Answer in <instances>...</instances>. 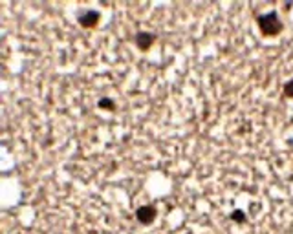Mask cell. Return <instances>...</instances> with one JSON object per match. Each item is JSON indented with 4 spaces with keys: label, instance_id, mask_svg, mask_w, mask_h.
I'll return each instance as SVG.
<instances>
[{
    "label": "cell",
    "instance_id": "6da1fadb",
    "mask_svg": "<svg viewBox=\"0 0 293 234\" xmlns=\"http://www.w3.org/2000/svg\"><path fill=\"white\" fill-rule=\"evenodd\" d=\"M257 26H259L260 33L264 37H277V35L282 33V29H284V24H282L281 17H279V13L273 9V11L268 13H262L257 17Z\"/></svg>",
    "mask_w": 293,
    "mask_h": 234
},
{
    "label": "cell",
    "instance_id": "7a4b0ae2",
    "mask_svg": "<svg viewBox=\"0 0 293 234\" xmlns=\"http://www.w3.org/2000/svg\"><path fill=\"white\" fill-rule=\"evenodd\" d=\"M134 214H136L138 223H141V225H151V223H154L156 216H158V209H156L154 205H141V207L136 209Z\"/></svg>",
    "mask_w": 293,
    "mask_h": 234
},
{
    "label": "cell",
    "instance_id": "3957f363",
    "mask_svg": "<svg viewBox=\"0 0 293 234\" xmlns=\"http://www.w3.org/2000/svg\"><path fill=\"white\" fill-rule=\"evenodd\" d=\"M101 21V13L96 9H86V11H81L77 15V22H79L81 28L84 29H94Z\"/></svg>",
    "mask_w": 293,
    "mask_h": 234
},
{
    "label": "cell",
    "instance_id": "277c9868",
    "mask_svg": "<svg viewBox=\"0 0 293 234\" xmlns=\"http://www.w3.org/2000/svg\"><path fill=\"white\" fill-rule=\"evenodd\" d=\"M154 42H156V35L149 33V31H138L134 35V44L139 51H149Z\"/></svg>",
    "mask_w": 293,
    "mask_h": 234
},
{
    "label": "cell",
    "instance_id": "5b68a950",
    "mask_svg": "<svg viewBox=\"0 0 293 234\" xmlns=\"http://www.w3.org/2000/svg\"><path fill=\"white\" fill-rule=\"evenodd\" d=\"M97 106H99L101 110H105V112H116V103H114V99H110V97H101V99L97 101Z\"/></svg>",
    "mask_w": 293,
    "mask_h": 234
},
{
    "label": "cell",
    "instance_id": "8992f818",
    "mask_svg": "<svg viewBox=\"0 0 293 234\" xmlns=\"http://www.w3.org/2000/svg\"><path fill=\"white\" fill-rule=\"evenodd\" d=\"M229 218H231V220H233L234 223H239V225H242V223H246V212H244V210H240V209L233 210Z\"/></svg>",
    "mask_w": 293,
    "mask_h": 234
},
{
    "label": "cell",
    "instance_id": "52a82bcc",
    "mask_svg": "<svg viewBox=\"0 0 293 234\" xmlns=\"http://www.w3.org/2000/svg\"><path fill=\"white\" fill-rule=\"evenodd\" d=\"M282 93H284V97H288V99H293V79H289L288 83L284 84Z\"/></svg>",
    "mask_w": 293,
    "mask_h": 234
},
{
    "label": "cell",
    "instance_id": "ba28073f",
    "mask_svg": "<svg viewBox=\"0 0 293 234\" xmlns=\"http://www.w3.org/2000/svg\"><path fill=\"white\" fill-rule=\"evenodd\" d=\"M187 234H191V232H187Z\"/></svg>",
    "mask_w": 293,
    "mask_h": 234
}]
</instances>
